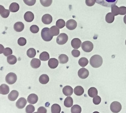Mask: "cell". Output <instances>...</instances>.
<instances>
[{"label": "cell", "mask_w": 126, "mask_h": 113, "mask_svg": "<svg viewBox=\"0 0 126 113\" xmlns=\"http://www.w3.org/2000/svg\"><path fill=\"white\" fill-rule=\"evenodd\" d=\"M115 19V16L111 12L107 14L105 17V20L107 22L109 23H111L113 22Z\"/></svg>", "instance_id": "29"}, {"label": "cell", "mask_w": 126, "mask_h": 113, "mask_svg": "<svg viewBox=\"0 0 126 113\" xmlns=\"http://www.w3.org/2000/svg\"><path fill=\"white\" fill-rule=\"evenodd\" d=\"M19 95V92H18L16 90H13L9 94L8 98L11 101H15L17 99Z\"/></svg>", "instance_id": "15"}, {"label": "cell", "mask_w": 126, "mask_h": 113, "mask_svg": "<svg viewBox=\"0 0 126 113\" xmlns=\"http://www.w3.org/2000/svg\"><path fill=\"white\" fill-rule=\"evenodd\" d=\"M96 2L102 6L111 8L117 3L118 0H95Z\"/></svg>", "instance_id": "2"}, {"label": "cell", "mask_w": 126, "mask_h": 113, "mask_svg": "<svg viewBox=\"0 0 126 113\" xmlns=\"http://www.w3.org/2000/svg\"><path fill=\"white\" fill-rule=\"evenodd\" d=\"M72 55L74 57H79L80 56V52L77 49H74L71 52Z\"/></svg>", "instance_id": "46"}, {"label": "cell", "mask_w": 126, "mask_h": 113, "mask_svg": "<svg viewBox=\"0 0 126 113\" xmlns=\"http://www.w3.org/2000/svg\"><path fill=\"white\" fill-rule=\"evenodd\" d=\"M89 61L85 57H81L80 58L79 61V65L82 67L86 66L88 64Z\"/></svg>", "instance_id": "33"}, {"label": "cell", "mask_w": 126, "mask_h": 113, "mask_svg": "<svg viewBox=\"0 0 126 113\" xmlns=\"http://www.w3.org/2000/svg\"><path fill=\"white\" fill-rule=\"evenodd\" d=\"M59 63L62 64L67 63L68 61V57L67 55L65 54H61L58 57Z\"/></svg>", "instance_id": "27"}, {"label": "cell", "mask_w": 126, "mask_h": 113, "mask_svg": "<svg viewBox=\"0 0 126 113\" xmlns=\"http://www.w3.org/2000/svg\"><path fill=\"white\" fill-rule=\"evenodd\" d=\"M59 62L56 58H50L48 61V65L51 69L56 68L59 65Z\"/></svg>", "instance_id": "16"}, {"label": "cell", "mask_w": 126, "mask_h": 113, "mask_svg": "<svg viewBox=\"0 0 126 113\" xmlns=\"http://www.w3.org/2000/svg\"><path fill=\"white\" fill-rule=\"evenodd\" d=\"M35 111L34 106L32 105H28L26 108V113H33Z\"/></svg>", "instance_id": "39"}, {"label": "cell", "mask_w": 126, "mask_h": 113, "mask_svg": "<svg viewBox=\"0 0 126 113\" xmlns=\"http://www.w3.org/2000/svg\"><path fill=\"white\" fill-rule=\"evenodd\" d=\"M111 12L115 16H117L119 15V8L117 6L113 5L111 7Z\"/></svg>", "instance_id": "38"}, {"label": "cell", "mask_w": 126, "mask_h": 113, "mask_svg": "<svg viewBox=\"0 0 126 113\" xmlns=\"http://www.w3.org/2000/svg\"><path fill=\"white\" fill-rule=\"evenodd\" d=\"M40 3L44 7L50 6L52 4L53 0H40Z\"/></svg>", "instance_id": "37"}, {"label": "cell", "mask_w": 126, "mask_h": 113, "mask_svg": "<svg viewBox=\"0 0 126 113\" xmlns=\"http://www.w3.org/2000/svg\"><path fill=\"white\" fill-rule=\"evenodd\" d=\"M124 23L126 25V15L124 17Z\"/></svg>", "instance_id": "50"}, {"label": "cell", "mask_w": 126, "mask_h": 113, "mask_svg": "<svg viewBox=\"0 0 126 113\" xmlns=\"http://www.w3.org/2000/svg\"><path fill=\"white\" fill-rule=\"evenodd\" d=\"M26 40L24 38L21 37L19 38L17 40L18 44L20 46H24L26 43Z\"/></svg>", "instance_id": "41"}, {"label": "cell", "mask_w": 126, "mask_h": 113, "mask_svg": "<svg viewBox=\"0 0 126 113\" xmlns=\"http://www.w3.org/2000/svg\"><path fill=\"white\" fill-rule=\"evenodd\" d=\"M39 59L42 61H47L50 59V55L47 52H42L39 56Z\"/></svg>", "instance_id": "30"}, {"label": "cell", "mask_w": 126, "mask_h": 113, "mask_svg": "<svg viewBox=\"0 0 126 113\" xmlns=\"http://www.w3.org/2000/svg\"><path fill=\"white\" fill-rule=\"evenodd\" d=\"M17 79V76L16 74L12 72L9 73L6 76L5 80L7 83L12 85L16 82Z\"/></svg>", "instance_id": "5"}, {"label": "cell", "mask_w": 126, "mask_h": 113, "mask_svg": "<svg viewBox=\"0 0 126 113\" xmlns=\"http://www.w3.org/2000/svg\"><path fill=\"white\" fill-rule=\"evenodd\" d=\"M68 40V36L65 33L60 34L57 38L56 42L60 45H64Z\"/></svg>", "instance_id": "6"}, {"label": "cell", "mask_w": 126, "mask_h": 113, "mask_svg": "<svg viewBox=\"0 0 126 113\" xmlns=\"http://www.w3.org/2000/svg\"><path fill=\"white\" fill-rule=\"evenodd\" d=\"M81 41L79 38H74L71 42L72 47L75 49H78L80 48L81 45Z\"/></svg>", "instance_id": "14"}, {"label": "cell", "mask_w": 126, "mask_h": 113, "mask_svg": "<svg viewBox=\"0 0 126 113\" xmlns=\"http://www.w3.org/2000/svg\"><path fill=\"white\" fill-rule=\"evenodd\" d=\"M27 103V100L25 98L21 97L16 102V106L18 108L22 109L25 106Z\"/></svg>", "instance_id": "10"}, {"label": "cell", "mask_w": 126, "mask_h": 113, "mask_svg": "<svg viewBox=\"0 0 126 113\" xmlns=\"http://www.w3.org/2000/svg\"><path fill=\"white\" fill-rule=\"evenodd\" d=\"M121 109L122 105L119 102L115 101L110 104V109L113 113H118Z\"/></svg>", "instance_id": "7"}, {"label": "cell", "mask_w": 126, "mask_h": 113, "mask_svg": "<svg viewBox=\"0 0 126 113\" xmlns=\"http://www.w3.org/2000/svg\"><path fill=\"white\" fill-rule=\"evenodd\" d=\"M9 88L8 85L3 84L0 86V94H7L9 93Z\"/></svg>", "instance_id": "21"}, {"label": "cell", "mask_w": 126, "mask_h": 113, "mask_svg": "<svg viewBox=\"0 0 126 113\" xmlns=\"http://www.w3.org/2000/svg\"><path fill=\"white\" fill-rule=\"evenodd\" d=\"M0 46H1V47L0 48V54H2V53H3L5 49H4V46H3L1 44H0Z\"/></svg>", "instance_id": "49"}, {"label": "cell", "mask_w": 126, "mask_h": 113, "mask_svg": "<svg viewBox=\"0 0 126 113\" xmlns=\"http://www.w3.org/2000/svg\"><path fill=\"white\" fill-rule=\"evenodd\" d=\"M24 24L22 22H17L14 25V30L17 32H21L22 31L24 30Z\"/></svg>", "instance_id": "19"}, {"label": "cell", "mask_w": 126, "mask_h": 113, "mask_svg": "<svg viewBox=\"0 0 126 113\" xmlns=\"http://www.w3.org/2000/svg\"><path fill=\"white\" fill-rule=\"evenodd\" d=\"M38 100V97L37 95L34 94H30L28 96L27 101L30 104H36Z\"/></svg>", "instance_id": "11"}, {"label": "cell", "mask_w": 126, "mask_h": 113, "mask_svg": "<svg viewBox=\"0 0 126 113\" xmlns=\"http://www.w3.org/2000/svg\"><path fill=\"white\" fill-rule=\"evenodd\" d=\"M125 44H126V40H125Z\"/></svg>", "instance_id": "51"}, {"label": "cell", "mask_w": 126, "mask_h": 113, "mask_svg": "<svg viewBox=\"0 0 126 113\" xmlns=\"http://www.w3.org/2000/svg\"><path fill=\"white\" fill-rule=\"evenodd\" d=\"M65 21L62 19H59L57 21L56 26L59 29H62L65 27Z\"/></svg>", "instance_id": "36"}, {"label": "cell", "mask_w": 126, "mask_h": 113, "mask_svg": "<svg viewBox=\"0 0 126 113\" xmlns=\"http://www.w3.org/2000/svg\"><path fill=\"white\" fill-rule=\"evenodd\" d=\"M96 2L95 0H85V3L87 6H93Z\"/></svg>", "instance_id": "47"}, {"label": "cell", "mask_w": 126, "mask_h": 113, "mask_svg": "<svg viewBox=\"0 0 126 113\" xmlns=\"http://www.w3.org/2000/svg\"><path fill=\"white\" fill-rule=\"evenodd\" d=\"M88 95L91 97H94L98 95V91L96 88L94 87H91L88 90Z\"/></svg>", "instance_id": "28"}, {"label": "cell", "mask_w": 126, "mask_h": 113, "mask_svg": "<svg viewBox=\"0 0 126 113\" xmlns=\"http://www.w3.org/2000/svg\"><path fill=\"white\" fill-rule=\"evenodd\" d=\"M17 61L16 57L14 55H10L7 57V62L10 65H14L16 63Z\"/></svg>", "instance_id": "32"}, {"label": "cell", "mask_w": 126, "mask_h": 113, "mask_svg": "<svg viewBox=\"0 0 126 113\" xmlns=\"http://www.w3.org/2000/svg\"><path fill=\"white\" fill-rule=\"evenodd\" d=\"M36 50L33 48H31L27 51V55L30 58H33L34 57L36 56Z\"/></svg>", "instance_id": "34"}, {"label": "cell", "mask_w": 126, "mask_h": 113, "mask_svg": "<svg viewBox=\"0 0 126 113\" xmlns=\"http://www.w3.org/2000/svg\"><path fill=\"white\" fill-rule=\"evenodd\" d=\"M39 81L41 84H47L49 81V77L46 74L42 75L40 77Z\"/></svg>", "instance_id": "25"}, {"label": "cell", "mask_w": 126, "mask_h": 113, "mask_svg": "<svg viewBox=\"0 0 126 113\" xmlns=\"http://www.w3.org/2000/svg\"><path fill=\"white\" fill-rule=\"evenodd\" d=\"M90 63L91 65L93 68H99L103 63V59L100 55H95L91 57Z\"/></svg>", "instance_id": "1"}, {"label": "cell", "mask_w": 126, "mask_h": 113, "mask_svg": "<svg viewBox=\"0 0 126 113\" xmlns=\"http://www.w3.org/2000/svg\"><path fill=\"white\" fill-rule=\"evenodd\" d=\"M30 31L33 34H36L39 32V28L36 25H33L30 27Z\"/></svg>", "instance_id": "40"}, {"label": "cell", "mask_w": 126, "mask_h": 113, "mask_svg": "<svg viewBox=\"0 0 126 113\" xmlns=\"http://www.w3.org/2000/svg\"><path fill=\"white\" fill-rule=\"evenodd\" d=\"M31 65L33 68H38L41 65L40 59H39L37 58H33L31 61Z\"/></svg>", "instance_id": "20"}, {"label": "cell", "mask_w": 126, "mask_h": 113, "mask_svg": "<svg viewBox=\"0 0 126 113\" xmlns=\"http://www.w3.org/2000/svg\"><path fill=\"white\" fill-rule=\"evenodd\" d=\"M71 112L72 113H80L81 112V108L79 105H75L73 106L71 108Z\"/></svg>", "instance_id": "35"}, {"label": "cell", "mask_w": 126, "mask_h": 113, "mask_svg": "<svg viewBox=\"0 0 126 113\" xmlns=\"http://www.w3.org/2000/svg\"><path fill=\"white\" fill-rule=\"evenodd\" d=\"M3 53L5 56H8L12 54L13 52H12V50L10 48H6L5 49Z\"/></svg>", "instance_id": "42"}, {"label": "cell", "mask_w": 126, "mask_h": 113, "mask_svg": "<svg viewBox=\"0 0 126 113\" xmlns=\"http://www.w3.org/2000/svg\"><path fill=\"white\" fill-rule=\"evenodd\" d=\"M24 3L27 5L29 6H32L35 5L36 2V0H23Z\"/></svg>", "instance_id": "44"}, {"label": "cell", "mask_w": 126, "mask_h": 113, "mask_svg": "<svg viewBox=\"0 0 126 113\" xmlns=\"http://www.w3.org/2000/svg\"><path fill=\"white\" fill-rule=\"evenodd\" d=\"M24 19L25 20L28 22H31L34 19V14L31 12H27L24 15Z\"/></svg>", "instance_id": "17"}, {"label": "cell", "mask_w": 126, "mask_h": 113, "mask_svg": "<svg viewBox=\"0 0 126 113\" xmlns=\"http://www.w3.org/2000/svg\"><path fill=\"white\" fill-rule=\"evenodd\" d=\"M63 92L65 96H70L73 93V89L70 86H66L63 89Z\"/></svg>", "instance_id": "13"}, {"label": "cell", "mask_w": 126, "mask_h": 113, "mask_svg": "<svg viewBox=\"0 0 126 113\" xmlns=\"http://www.w3.org/2000/svg\"><path fill=\"white\" fill-rule=\"evenodd\" d=\"M42 22L46 25L50 24L53 21L52 16L48 14H46L43 16L42 19Z\"/></svg>", "instance_id": "12"}, {"label": "cell", "mask_w": 126, "mask_h": 113, "mask_svg": "<svg viewBox=\"0 0 126 113\" xmlns=\"http://www.w3.org/2000/svg\"><path fill=\"white\" fill-rule=\"evenodd\" d=\"M73 104V100L71 97L68 96L65 98L64 101V105L67 108L72 107Z\"/></svg>", "instance_id": "23"}, {"label": "cell", "mask_w": 126, "mask_h": 113, "mask_svg": "<svg viewBox=\"0 0 126 113\" xmlns=\"http://www.w3.org/2000/svg\"><path fill=\"white\" fill-rule=\"evenodd\" d=\"M47 109L43 106L39 107L37 110V113H47Z\"/></svg>", "instance_id": "48"}, {"label": "cell", "mask_w": 126, "mask_h": 113, "mask_svg": "<svg viewBox=\"0 0 126 113\" xmlns=\"http://www.w3.org/2000/svg\"><path fill=\"white\" fill-rule=\"evenodd\" d=\"M61 108L59 105L54 104L51 107V112L52 113H59L61 112Z\"/></svg>", "instance_id": "31"}, {"label": "cell", "mask_w": 126, "mask_h": 113, "mask_svg": "<svg viewBox=\"0 0 126 113\" xmlns=\"http://www.w3.org/2000/svg\"><path fill=\"white\" fill-rule=\"evenodd\" d=\"M66 27L69 30H74L77 27V23L74 20H69L66 22Z\"/></svg>", "instance_id": "9"}, {"label": "cell", "mask_w": 126, "mask_h": 113, "mask_svg": "<svg viewBox=\"0 0 126 113\" xmlns=\"http://www.w3.org/2000/svg\"><path fill=\"white\" fill-rule=\"evenodd\" d=\"M0 14L2 17L6 18L9 16L10 14V11L5 9L2 6L0 5Z\"/></svg>", "instance_id": "18"}, {"label": "cell", "mask_w": 126, "mask_h": 113, "mask_svg": "<svg viewBox=\"0 0 126 113\" xmlns=\"http://www.w3.org/2000/svg\"><path fill=\"white\" fill-rule=\"evenodd\" d=\"M78 74L79 76L81 79H86L89 76V72L86 68H82L79 70Z\"/></svg>", "instance_id": "8"}, {"label": "cell", "mask_w": 126, "mask_h": 113, "mask_svg": "<svg viewBox=\"0 0 126 113\" xmlns=\"http://www.w3.org/2000/svg\"><path fill=\"white\" fill-rule=\"evenodd\" d=\"M50 32L52 36H58L60 33V29L56 26H53L50 29Z\"/></svg>", "instance_id": "22"}, {"label": "cell", "mask_w": 126, "mask_h": 113, "mask_svg": "<svg viewBox=\"0 0 126 113\" xmlns=\"http://www.w3.org/2000/svg\"><path fill=\"white\" fill-rule=\"evenodd\" d=\"M19 5L18 3L16 2H13L10 5L9 10L12 12H16L19 11Z\"/></svg>", "instance_id": "24"}, {"label": "cell", "mask_w": 126, "mask_h": 113, "mask_svg": "<svg viewBox=\"0 0 126 113\" xmlns=\"http://www.w3.org/2000/svg\"><path fill=\"white\" fill-rule=\"evenodd\" d=\"M81 48L83 51L85 52H90L93 51L94 45L90 41H85L82 43Z\"/></svg>", "instance_id": "4"}, {"label": "cell", "mask_w": 126, "mask_h": 113, "mask_svg": "<svg viewBox=\"0 0 126 113\" xmlns=\"http://www.w3.org/2000/svg\"><path fill=\"white\" fill-rule=\"evenodd\" d=\"M74 92L77 96H81L84 93V89L80 86H78L75 87L74 90Z\"/></svg>", "instance_id": "26"}, {"label": "cell", "mask_w": 126, "mask_h": 113, "mask_svg": "<svg viewBox=\"0 0 126 113\" xmlns=\"http://www.w3.org/2000/svg\"><path fill=\"white\" fill-rule=\"evenodd\" d=\"M101 99L99 96H96L94 97L93 99V102L95 105H99L101 103Z\"/></svg>", "instance_id": "43"}, {"label": "cell", "mask_w": 126, "mask_h": 113, "mask_svg": "<svg viewBox=\"0 0 126 113\" xmlns=\"http://www.w3.org/2000/svg\"><path fill=\"white\" fill-rule=\"evenodd\" d=\"M119 14L121 15L126 14V7L125 6H121L119 8Z\"/></svg>", "instance_id": "45"}, {"label": "cell", "mask_w": 126, "mask_h": 113, "mask_svg": "<svg viewBox=\"0 0 126 113\" xmlns=\"http://www.w3.org/2000/svg\"><path fill=\"white\" fill-rule=\"evenodd\" d=\"M41 37L46 42L51 41L53 38V36L50 32V28H45L43 29L41 31Z\"/></svg>", "instance_id": "3"}]
</instances>
